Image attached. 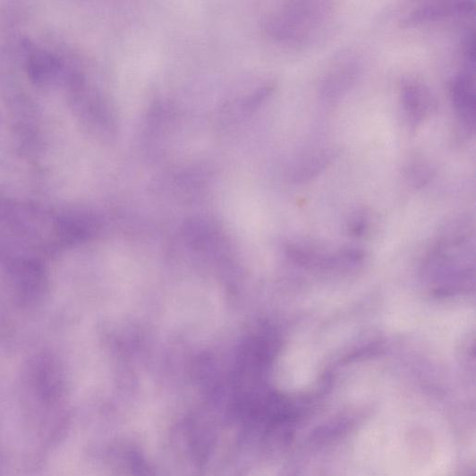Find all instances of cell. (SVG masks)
I'll return each mask as SVG.
<instances>
[{
	"instance_id": "1",
	"label": "cell",
	"mask_w": 476,
	"mask_h": 476,
	"mask_svg": "<svg viewBox=\"0 0 476 476\" xmlns=\"http://www.w3.org/2000/svg\"><path fill=\"white\" fill-rule=\"evenodd\" d=\"M326 13L327 9L320 4L295 3L271 15L266 30L280 41L299 42L319 26Z\"/></svg>"
},
{
	"instance_id": "2",
	"label": "cell",
	"mask_w": 476,
	"mask_h": 476,
	"mask_svg": "<svg viewBox=\"0 0 476 476\" xmlns=\"http://www.w3.org/2000/svg\"><path fill=\"white\" fill-rule=\"evenodd\" d=\"M401 101L412 127L420 125L435 110L437 103L429 89L416 81H408L401 88Z\"/></svg>"
},
{
	"instance_id": "3",
	"label": "cell",
	"mask_w": 476,
	"mask_h": 476,
	"mask_svg": "<svg viewBox=\"0 0 476 476\" xmlns=\"http://www.w3.org/2000/svg\"><path fill=\"white\" fill-rule=\"evenodd\" d=\"M452 101L465 129L473 130L475 123L474 72L465 70L452 84Z\"/></svg>"
},
{
	"instance_id": "4",
	"label": "cell",
	"mask_w": 476,
	"mask_h": 476,
	"mask_svg": "<svg viewBox=\"0 0 476 476\" xmlns=\"http://www.w3.org/2000/svg\"><path fill=\"white\" fill-rule=\"evenodd\" d=\"M474 10L473 2L432 3L420 6L403 20V25L413 26L448 17H461Z\"/></svg>"
},
{
	"instance_id": "5",
	"label": "cell",
	"mask_w": 476,
	"mask_h": 476,
	"mask_svg": "<svg viewBox=\"0 0 476 476\" xmlns=\"http://www.w3.org/2000/svg\"><path fill=\"white\" fill-rule=\"evenodd\" d=\"M356 75V65L352 62H344L336 66L323 82V97L328 100L339 98L353 83Z\"/></svg>"
},
{
	"instance_id": "6",
	"label": "cell",
	"mask_w": 476,
	"mask_h": 476,
	"mask_svg": "<svg viewBox=\"0 0 476 476\" xmlns=\"http://www.w3.org/2000/svg\"><path fill=\"white\" fill-rule=\"evenodd\" d=\"M337 155L336 149H325L305 157L295 166L293 179L297 182H304L316 177L327 169Z\"/></svg>"
},
{
	"instance_id": "7",
	"label": "cell",
	"mask_w": 476,
	"mask_h": 476,
	"mask_svg": "<svg viewBox=\"0 0 476 476\" xmlns=\"http://www.w3.org/2000/svg\"><path fill=\"white\" fill-rule=\"evenodd\" d=\"M407 175L415 184L422 185L433 177L434 171L429 164L417 160L409 166Z\"/></svg>"
}]
</instances>
